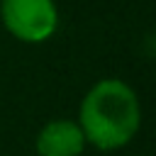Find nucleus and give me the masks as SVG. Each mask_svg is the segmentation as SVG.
<instances>
[{
    "label": "nucleus",
    "mask_w": 156,
    "mask_h": 156,
    "mask_svg": "<svg viewBox=\"0 0 156 156\" xmlns=\"http://www.w3.org/2000/svg\"><path fill=\"white\" fill-rule=\"evenodd\" d=\"M78 127L85 144H93L100 151L127 146L141 127V105L136 93L119 78L98 80L80 102Z\"/></svg>",
    "instance_id": "nucleus-1"
},
{
    "label": "nucleus",
    "mask_w": 156,
    "mask_h": 156,
    "mask_svg": "<svg viewBox=\"0 0 156 156\" xmlns=\"http://www.w3.org/2000/svg\"><path fill=\"white\" fill-rule=\"evenodd\" d=\"M0 17L5 29L24 44H41L58 27L54 0H0Z\"/></svg>",
    "instance_id": "nucleus-2"
},
{
    "label": "nucleus",
    "mask_w": 156,
    "mask_h": 156,
    "mask_svg": "<svg viewBox=\"0 0 156 156\" xmlns=\"http://www.w3.org/2000/svg\"><path fill=\"white\" fill-rule=\"evenodd\" d=\"M34 149L39 156H80L85 136L73 119H51L37 134Z\"/></svg>",
    "instance_id": "nucleus-3"
}]
</instances>
